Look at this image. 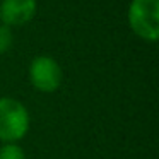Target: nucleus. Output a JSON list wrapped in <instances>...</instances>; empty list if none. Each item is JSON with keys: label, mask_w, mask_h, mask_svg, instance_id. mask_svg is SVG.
I'll use <instances>...</instances> for the list:
<instances>
[{"label": "nucleus", "mask_w": 159, "mask_h": 159, "mask_svg": "<svg viewBox=\"0 0 159 159\" xmlns=\"http://www.w3.org/2000/svg\"><path fill=\"white\" fill-rule=\"evenodd\" d=\"M29 111L14 98H0V140L17 142L29 132Z\"/></svg>", "instance_id": "1"}, {"label": "nucleus", "mask_w": 159, "mask_h": 159, "mask_svg": "<svg viewBox=\"0 0 159 159\" xmlns=\"http://www.w3.org/2000/svg\"><path fill=\"white\" fill-rule=\"evenodd\" d=\"M128 26L140 39H159V0H132L127 12Z\"/></svg>", "instance_id": "2"}, {"label": "nucleus", "mask_w": 159, "mask_h": 159, "mask_svg": "<svg viewBox=\"0 0 159 159\" xmlns=\"http://www.w3.org/2000/svg\"><path fill=\"white\" fill-rule=\"evenodd\" d=\"M29 80L39 93H55L63 80L58 62L48 55H39L29 63Z\"/></svg>", "instance_id": "3"}, {"label": "nucleus", "mask_w": 159, "mask_h": 159, "mask_svg": "<svg viewBox=\"0 0 159 159\" xmlns=\"http://www.w3.org/2000/svg\"><path fill=\"white\" fill-rule=\"evenodd\" d=\"M36 0H0V21L4 26H24L36 16Z\"/></svg>", "instance_id": "4"}, {"label": "nucleus", "mask_w": 159, "mask_h": 159, "mask_svg": "<svg viewBox=\"0 0 159 159\" xmlns=\"http://www.w3.org/2000/svg\"><path fill=\"white\" fill-rule=\"evenodd\" d=\"M0 159H26V154L16 142H5L0 145Z\"/></svg>", "instance_id": "5"}, {"label": "nucleus", "mask_w": 159, "mask_h": 159, "mask_svg": "<svg viewBox=\"0 0 159 159\" xmlns=\"http://www.w3.org/2000/svg\"><path fill=\"white\" fill-rule=\"evenodd\" d=\"M12 43H14V36H12V29L9 26L0 24V55L7 53L11 50Z\"/></svg>", "instance_id": "6"}]
</instances>
